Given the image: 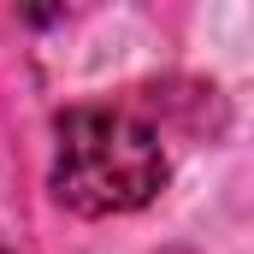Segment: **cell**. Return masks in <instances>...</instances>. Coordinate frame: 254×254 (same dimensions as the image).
I'll return each mask as SVG.
<instances>
[{
  "mask_svg": "<svg viewBox=\"0 0 254 254\" xmlns=\"http://www.w3.org/2000/svg\"><path fill=\"white\" fill-rule=\"evenodd\" d=\"M166 184V148L136 113L71 107L54 148V195L83 219H113L148 207Z\"/></svg>",
  "mask_w": 254,
  "mask_h": 254,
  "instance_id": "1",
  "label": "cell"
}]
</instances>
